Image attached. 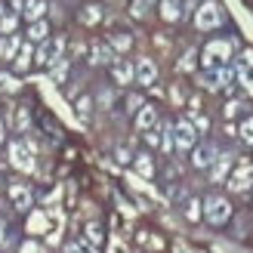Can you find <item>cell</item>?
Segmentation results:
<instances>
[{
    "mask_svg": "<svg viewBox=\"0 0 253 253\" xmlns=\"http://www.w3.org/2000/svg\"><path fill=\"white\" fill-rule=\"evenodd\" d=\"M204 204V216L210 219V225H222V222H229L232 216V204H229V198H222V195H210L207 201H201Z\"/></svg>",
    "mask_w": 253,
    "mask_h": 253,
    "instance_id": "1",
    "label": "cell"
},
{
    "mask_svg": "<svg viewBox=\"0 0 253 253\" xmlns=\"http://www.w3.org/2000/svg\"><path fill=\"white\" fill-rule=\"evenodd\" d=\"M62 53H65V37H53V41H43L41 46H37V65L41 68H49L56 65V62H62Z\"/></svg>",
    "mask_w": 253,
    "mask_h": 253,
    "instance_id": "2",
    "label": "cell"
},
{
    "mask_svg": "<svg viewBox=\"0 0 253 253\" xmlns=\"http://www.w3.org/2000/svg\"><path fill=\"white\" fill-rule=\"evenodd\" d=\"M222 19H225V16H222V6L216 3V0H207V3L195 12V25H198L201 31H213V28H219Z\"/></svg>",
    "mask_w": 253,
    "mask_h": 253,
    "instance_id": "3",
    "label": "cell"
},
{
    "mask_svg": "<svg viewBox=\"0 0 253 253\" xmlns=\"http://www.w3.org/2000/svg\"><path fill=\"white\" fill-rule=\"evenodd\" d=\"M201 56H204L207 71H210V68H222L225 62H229V56H232V43H229V41H210Z\"/></svg>",
    "mask_w": 253,
    "mask_h": 253,
    "instance_id": "4",
    "label": "cell"
},
{
    "mask_svg": "<svg viewBox=\"0 0 253 253\" xmlns=\"http://www.w3.org/2000/svg\"><path fill=\"white\" fill-rule=\"evenodd\" d=\"M31 155H34V151L25 145L22 139H12V142H9V164H12L16 170L34 173V158H31Z\"/></svg>",
    "mask_w": 253,
    "mask_h": 253,
    "instance_id": "5",
    "label": "cell"
},
{
    "mask_svg": "<svg viewBox=\"0 0 253 253\" xmlns=\"http://www.w3.org/2000/svg\"><path fill=\"white\" fill-rule=\"evenodd\" d=\"M195 145H198V130L188 121H176V126H173V148L192 151Z\"/></svg>",
    "mask_w": 253,
    "mask_h": 253,
    "instance_id": "6",
    "label": "cell"
},
{
    "mask_svg": "<svg viewBox=\"0 0 253 253\" xmlns=\"http://www.w3.org/2000/svg\"><path fill=\"white\" fill-rule=\"evenodd\" d=\"M225 185H229V192H235V195L247 192V188L253 185V167H250V164H241L238 170H232V173H229Z\"/></svg>",
    "mask_w": 253,
    "mask_h": 253,
    "instance_id": "7",
    "label": "cell"
},
{
    "mask_svg": "<svg viewBox=\"0 0 253 253\" xmlns=\"http://www.w3.org/2000/svg\"><path fill=\"white\" fill-rule=\"evenodd\" d=\"M9 201H12V207L16 210H31V204H34V195H31V188L25 185V182H12L9 185Z\"/></svg>",
    "mask_w": 253,
    "mask_h": 253,
    "instance_id": "8",
    "label": "cell"
},
{
    "mask_svg": "<svg viewBox=\"0 0 253 253\" xmlns=\"http://www.w3.org/2000/svg\"><path fill=\"white\" fill-rule=\"evenodd\" d=\"M133 78H136V84H142V86H151L158 81V65L151 59H139L136 65H133Z\"/></svg>",
    "mask_w": 253,
    "mask_h": 253,
    "instance_id": "9",
    "label": "cell"
},
{
    "mask_svg": "<svg viewBox=\"0 0 253 253\" xmlns=\"http://www.w3.org/2000/svg\"><path fill=\"white\" fill-rule=\"evenodd\" d=\"M213 161H216V148H213V145H207V142H198V145L192 148V164H195L198 170H207Z\"/></svg>",
    "mask_w": 253,
    "mask_h": 253,
    "instance_id": "10",
    "label": "cell"
},
{
    "mask_svg": "<svg viewBox=\"0 0 253 253\" xmlns=\"http://www.w3.org/2000/svg\"><path fill=\"white\" fill-rule=\"evenodd\" d=\"M235 74L241 78V84L253 93V49H247V53L238 59V71H235Z\"/></svg>",
    "mask_w": 253,
    "mask_h": 253,
    "instance_id": "11",
    "label": "cell"
},
{
    "mask_svg": "<svg viewBox=\"0 0 253 253\" xmlns=\"http://www.w3.org/2000/svg\"><path fill=\"white\" fill-rule=\"evenodd\" d=\"M232 170V155H216V161L210 164V179L213 182H225Z\"/></svg>",
    "mask_w": 253,
    "mask_h": 253,
    "instance_id": "12",
    "label": "cell"
},
{
    "mask_svg": "<svg viewBox=\"0 0 253 253\" xmlns=\"http://www.w3.org/2000/svg\"><path fill=\"white\" fill-rule=\"evenodd\" d=\"M111 74H115V84H121V86L133 84V65L126 59H115V62H111Z\"/></svg>",
    "mask_w": 253,
    "mask_h": 253,
    "instance_id": "13",
    "label": "cell"
},
{
    "mask_svg": "<svg viewBox=\"0 0 253 253\" xmlns=\"http://www.w3.org/2000/svg\"><path fill=\"white\" fill-rule=\"evenodd\" d=\"M136 126H139V130H155V126H158V111L155 108H151V105H142V108H139L136 111Z\"/></svg>",
    "mask_w": 253,
    "mask_h": 253,
    "instance_id": "14",
    "label": "cell"
},
{
    "mask_svg": "<svg viewBox=\"0 0 253 253\" xmlns=\"http://www.w3.org/2000/svg\"><path fill=\"white\" fill-rule=\"evenodd\" d=\"M19 12H22V16L28 19V22H41V19H43V12H46V3H43V0H28V3H25Z\"/></svg>",
    "mask_w": 253,
    "mask_h": 253,
    "instance_id": "15",
    "label": "cell"
},
{
    "mask_svg": "<svg viewBox=\"0 0 253 253\" xmlns=\"http://www.w3.org/2000/svg\"><path fill=\"white\" fill-rule=\"evenodd\" d=\"M182 213H185L188 222H198L201 216H204V204H201L198 198H185V201H182Z\"/></svg>",
    "mask_w": 253,
    "mask_h": 253,
    "instance_id": "16",
    "label": "cell"
},
{
    "mask_svg": "<svg viewBox=\"0 0 253 253\" xmlns=\"http://www.w3.org/2000/svg\"><path fill=\"white\" fill-rule=\"evenodd\" d=\"M93 65H111L115 62V53H111V46H105V43H93Z\"/></svg>",
    "mask_w": 253,
    "mask_h": 253,
    "instance_id": "17",
    "label": "cell"
},
{
    "mask_svg": "<svg viewBox=\"0 0 253 253\" xmlns=\"http://www.w3.org/2000/svg\"><path fill=\"white\" fill-rule=\"evenodd\" d=\"M46 34H49V25H46L43 19L28 25V37H31V43H43V41H46Z\"/></svg>",
    "mask_w": 253,
    "mask_h": 253,
    "instance_id": "18",
    "label": "cell"
},
{
    "mask_svg": "<svg viewBox=\"0 0 253 253\" xmlns=\"http://www.w3.org/2000/svg\"><path fill=\"white\" fill-rule=\"evenodd\" d=\"M31 59H34L31 43H22L19 53H16V68H19V71H28V68H31Z\"/></svg>",
    "mask_w": 253,
    "mask_h": 253,
    "instance_id": "19",
    "label": "cell"
},
{
    "mask_svg": "<svg viewBox=\"0 0 253 253\" xmlns=\"http://www.w3.org/2000/svg\"><path fill=\"white\" fill-rule=\"evenodd\" d=\"M19 37L16 34H9V37H3V41H0V59H12V56H16L19 53Z\"/></svg>",
    "mask_w": 253,
    "mask_h": 253,
    "instance_id": "20",
    "label": "cell"
},
{
    "mask_svg": "<svg viewBox=\"0 0 253 253\" xmlns=\"http://www.w3.org/2000/svg\"><path fill=\"white\" fill-rule=\"evenodd\" d=\"M161 16L167 22H176L179 19V0H161Z\"/></svg>",
    "mask_w": 253,
    "mask_h": 253,
    "instance_id": "21",
    "label": "cell"
},
{
    "mask_svg": "<svg viewBox=\"0 0 253 253\" xmlns=\"http://www.w3.org/2000/svg\"><path fill=\"white\" fill-rule=\"evenodd\" d=\"M136 170L142 176H155V164H151L148 155H136Z\"/></svg>",
    "mask_w": 253,
    "mask_h": 253,
    "instance_id": "22",
    "label": "cell"
},
{
    "mask_svg": "<svg viewBox=\"0 0 253 253\" xmlns=\"http://www.w3.org/2000/svg\"><path fill=\"white\" fill-rule=\"evenodd\" d=\"M99 19H102V12H99V6H86V9L81 12V22H84V25H96Z\"/></svg>",
    "mask_w": 253,
    "mask_h": 253,
    "instance_id": "23",
    "label": "cell"
},
{
    "mask_svg": "<svg viewBox=\"0 0 253 253\" xmlns=\"http://www.w3.org/2000/svg\"><path fill=\"white\" fill-rule=\"evenodd\" d=\"M86 238H90L93 247H99V244H102V229H99L96 222H90V225H86Z\"/></svg>",
    "mask_w": 253,
    "mask_h": 253,
    "instance_id": "24",
    "label": "cell"
},
{
    "mask_svg": "<svg viewBox=\"0 0 253 253\" xmlns=\"http://www.w3.org/2000/svg\"><path fill=\"white\" fill-rule=\"evenodd\" d=\"M65 74H68V62L62 59V62H56V65H53V81L62 84V81H65Z\"/></svg>",
    "mask_w": 253,
    "mask_h": 253,
    "instance_id": "25",
    "label": "cell"
},
{
    "mask_svg": "<svg viewBox=\"0 0 253 253\" xmlns=\"http://www.w3.org/2000/svg\"><path fill=\"white\" fill-rule=\"evenodd\" d=\"M241 139L247 145H253V118H247L244 124H241Z\"/></svg>",
    "mask_w": 253,
    "mask_h": 253,
    "instance_id": "26",
    "label": "cell"
},
{
    "mask_svg": "<svg viewBox=\"0 0 253 253\" xmlns=\"http://www.w3.org/2000/svg\"><path fill=\"white\" fill-rule=\"evenodd\" d=\"M0 90H3V93H12V90H19L16 78H9V74H0Z\"/></svg>",
    "mask_w": 253,
    "mask_h": 253,
    "instance_id": "27",
    "label": "cell"
},
{
    "mask_svg": "<svg viewBox=\"0 0 253 253\" xmlns=\"http://www.w3.org/2000/svg\"><path fill=\"white\" fill-rule=\"evenodd\" d=\"M195 68V49H185V56L179 62V71H192Z\"/></svg>",
    "mask_w": 253,
    "mask_h": 253,
    "instance_id": "28",
    "label": "cell"
},
{
    "mask_svg": "<svg viewBox=\"0 0 253 253\" xmlns=\"http://www.w3.org/2000/svg\"><path fill=\"white\" fill-rule=\"evenodd\" d=\"M16 16H3V19H0V31H6V37L12 34V31H16Z\"/></svg>",
    "mask_w": 253,
    "mask_h": 253,
    "instance_id": "29",
    "label": "cell"
},
{
    "mask_svg": "<svg viewBox=\"0 0 253 253\" xmlns=\"http://www.w3.org/2000/svg\"><path fill=\"white\" fill-rule=\"evenodd\" d=\"M68 253H96V250L86 244V241H71L68 244Z\"/></svg>",
    "mask_w": 253,
    "mask_h": 253,
    "instance_id": "30",
    "label": "cell"
},
{
    "mask_svg": "<svg viewBox=\"0 0 253 253\" xmlns=\"http://www.w3.org/2000/svg\"><path fill=\"white\" fill-rule=\"evenodd\" d=\"M161 148L167 151V155H170V151H176V148H173V133H170V130H161Z\"/></svg>",
    "mask_w": 253,
    "mask_h": 253,
    "instance_id": "31",
    "label": "cell"
},
{
    "mask_svg": "<svg viewBox=\"0 0 253 253\" xmlns=\"http://www.w3.org/2000/svg\"><path fill=\"white\" fill-rule=\"evenodd\" d=\"M192 126H195V130H201V133H207V130H210V121H207L204 115H198V111H195V124H192Z\"/></svg>",
    "mask_w": 253,
    "mask_h": 253,
    "instance_id": "32",
    "label": "cell"
},
{
    "mask_svg": "<svg viewBox=\"0 0 253 253\" xmlns=\"http://www.w3.org/2000/svg\"><path fill=\"white\" fill-rule=\"evenodd\" d=\"M241 102H238V99H235V102H229V105H225V118H235V115H241Z\"/></svg>",
    "mask_w": 253,
    "mask_h": 253,
    "instance_id": "33",
    "label": "cell"
},
{
    "mask_svg": "<svg viewBox=\"0 0 253 253\" xmlns=\"http://www.w3.org/2000/svg\"><path fill=\"white\" fill-rule=\"evenodd\" d=\"M22 253H46V250L37 244V241H25V244H22Z\"/></svg>",
    "mask_w": 253,
    "mask_h": 253,
    "instance_id": "34",
    "label": "cell"
},
{
    "mask_svg": "<svg viewBox=\"0 0 253 253\" xmlns=\"http://www.w3.org/2000/svg\"><path fill=\"white\" fill-rule=\"evenodd\" d=\"M111 43H115L118 49H126V46H130V37H126V34H115V37H111Z\"/></svg>",
    "mask_w": 253,
    "mask_h": 253,
    "instance_id": "35",
    "label": "cell"
},
{
    "mask_svg": "<svg viewBox=\"0 0 253 253\" xmlns=\"http://www.w3.org/2000/svg\"><path fill=\"white\" fill-rule=\"evenodd\" d=\"M19 130H28V111L19 108Z\"/></svg>",
    "mask_w": 253,
    "mask_h": 253,
    "instance_id": "36",
    "label": "cell"
},
{
    "mask_svg": "<svg viewBox=\"0 0 253 253\" xmlns=\"http://www.w3.org/2000/svg\"><path fill=\"white\" fill-rule=\"evenodd\" d=\"M78 111H81V118L90 115V99H81V102H78Z\"/></svg>",
    "mask_w": 253,
    "mask_h": 253,
    "instance_id": "37",
    "label": "cell"
},
{
    "mask_svg": "<svg viewBox=\"0 0 253 253\" xmlns=\"http://www.w3.org/2000/svg\"><path fill=\"white\" fill-rule=\"evenodd\" d=\"M130 12H133V16H142V12H145V3H142V0H136Z\"/></svg>",
    "mask_w": 253,
    "mask_h": 253,
    "instance_id": "38",
    "label": "cell"
},
{
    "mask_svg": "<svg viewBox=\"0 0 253 253\" xmlns=\"http://www.w3.org/2000/svg\"><path fill=\"white\" fill-rule=\"evenodd\" d=\"M3 241H6V219L0 216V244H3Z\"/></svg>",
    "mask_w": 253,
    "mask_h": 253,
    "instance_id": "39",
    "label": "cell"
},
{
    "mask_svg": "<svg viewBox=\"0 0 253 253\" xmlns=\"http://www.w3.org/2000/svg\"><path fill=\"white\" fill-rule=\"evenodd\" d=\"M118 161L126 164V161H130V151H126V148H118Z\"/></svg>",
    "mask_w": 253,
    "mask_h": 253,
    "instance_id": "40",
    "label": "cell"
},
{
    "mask_svg": "<svg viewBox=\"0 0 253 253\" xmlns=\"http://www.w3.org/2000/svg\"><path fill=\"white\" fill-rule=\"evenodd\" d=\"M0 142H3V121H0Z\"/></svg>",
    "mask_w": 253,
    "mask_h": 253,
    "instance_id": "41",
    "label": "cell"
}]
</instances>
